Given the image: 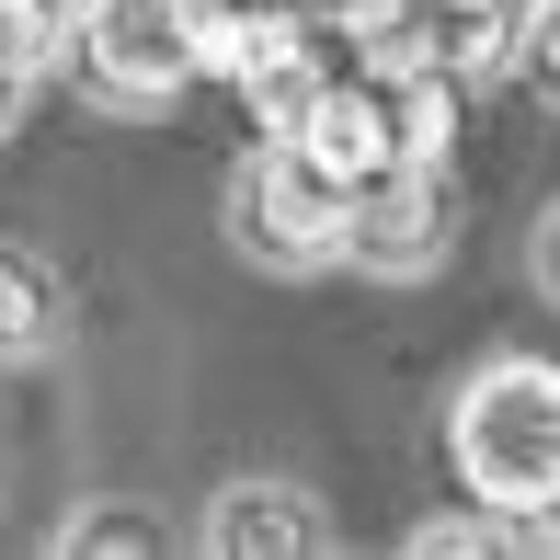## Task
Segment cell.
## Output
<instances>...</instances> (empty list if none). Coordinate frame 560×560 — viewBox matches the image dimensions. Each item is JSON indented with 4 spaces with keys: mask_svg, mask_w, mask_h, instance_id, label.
I'll list each match as a JSON object with an SVG mask.
<instances>
[{
    "mask_svg": "<svg viewBox=\"0 0 560 560\" xmlns=\"http://www.w3.org/2000/svg\"><path fill=\"white\" fill-rule=\"evenodd\" d=\"M12 138H23V81L0 69V149H12Z\"/></svg>",
    "mask_w": 560,
    "mask_h": 560,
    "instance_id": "cell-14",
    "label": "cell"
},
{
    "mask_svg": "<svg viewBox=\"0 0 560 560\" xmlns=\"http://www.w3.org/2000/svg\"><path fill=\"white\" fill-rule=\"evenodd\" d=\"M58 46H69V0H0V69L23 92L58 69Z\"/></svg>",
    "mask_w": 560,
    "mask_h": 560,
    "instance_id": "cell-9",
    "label": "cell"
},
{
    "mask_svg": "<svg viewBox=\"0 0 560 560\" xmlns=\"http://www.w3.org/2000/svg\"><path fill=\"white\" fill-rule=\"evenodd\" d=\"M58 69L104 115H161L207 81V12L195 0H69Z\"/></svg>",
    "mask_w": 560,
    "mask_h": 560,
    "instance_id": "cell-2",
    "label": "cell"
},
{
    "mask_svg": "<svg viewBox=\"0 0 560 560\" xmlns=\"http://www.w3.org/2000/svg\"><path fill=\"white\" fill-rule=\"evenodd\" d=\"M207 69H229L252 138H298V126L320 115V92H332V46H320L310 12H264V23L207 35Z\"/></svg>",
    "mask_w": 560,
    "mask_h": 560,
    "instance_id": "cell-4",
    "label": "cell"
},
{
    "mask_svg": "<svg viewBox=\"0 0 560 560\" xmlns=\"http://www.w3.org/2000/svg\"><path fill=\"white\" fill-rule=\"evenodd\" d=\"M58 560H161L172 549V526L161 515H138V503H81V515L46 538Z\"/></svg>",
    "mask_w": 560,
    "mask_h": 560,
    "instance_id": "cell-8",
    "label": "cell"
},
{
    "mask_svg": "<svg viewBox=\"0 0 560 560\" xmlns=\"http://www.w3.org/2000/svg\"><path fill=\"white\" fill-rule=\"evenodd\" d=\"M457 252V195L446 161H400L377 184H354V229H343V264L354 275H389V287H423Z\"/></svg>",
    "mask_w": 560,
    "mask_h": 560,
    "instance_id": "cell-5",
    "label": "cell"
},
{
    "mask_svg": "<svg viewBox=\"0 0 560 560\" xmlns=\"http://www.w3.org/2000/svg\"><path fill=\"white\" fill-rule=\"evenodd\" d=\"M538 298H549V310H560V207L538 218Z\"/></svg>",
    "mask_w": 560,
    "mask_h": 560,
    "instance_id": "cell-13",
    "label": "cell"
},
{
    "mask_svg": "<svg viewBox=\"0 0 560 560\" xmlns=\"http://www.w3.org/2000/svg\"><path fill=\"white\" fill-rule=\"evenodd\" d=\"M400 549L412 560H480V549H526V526H503V515H423Z\"/></svg>",
    "mask_w": 560,
    "mask_h": 560,
    "instance_id": "cell-10",
    "label": "cell"
},
{
    "mask_svg": "<svg viewBox=\"0 0 560 560\" xmlns=\"http://www.w3.org/2000/svg\"><path fill=\"white\" fill-rule=\"evenodd\" d=\"M538 549H560V515H549V538H538Z\"/></svg>",
    "mask_w": 560,
    "mask_h": 560,
    "instance_id": "cell-15",
    "label": "cell"
},
{
    "mask_svg": "<svg viewBox=\"0 0 560 560\" xmlns=\"http://www.w3.org/2000/svg\"><path fill=\"white\" fill-rule=\"evenodd\" d=\"M195 549L207 560H320L332 549V515H320L310 480H229L195 515Z\"/></svg>",
    "mask_w": 560,
    "mask_h": 560,
    "instance_id": "cell-6",
    "label": "cell"
},
{
    "mask_svg": "<svg viewBox=\"0 0 560 560\" xmlns=\"http://www.w3.org/2000/svg\"><path fill=\"white\" fill-rule=\"evenodd\" d=\"M229 252L264 275H320L343 264V229H354V184L343 172H320L298 138H264L241 149V172H229Z\"/></svg>",
    "mask_w": 560,
    "mask_h": 560,
    "instance_id": "cell-3",
    "label": "cell"
},
{
    "mask_svg": "<svg viewBox=\"0 0 560 560\" xmlns=\"http://www.w3.org/2000/svg\"><path fill=\"white\" fill-rule=\"evenodd\" d=\"M69 343V275L35 241H0V366H35Z\"/></svg>",
    "mask_w": 560,
    "mask_h": 560,
    "instance_id": "cell-7",
    "label": "cell"
},
{
    "mask_svg": "<svg viewBox=\"0 0 560 560\" xmlns=\"http://www.w3.org/2000/svg\"><path fill=\"white\" fill-rule=\"evenodd\" d=\"M207 12V35H229V23H264V12H298V0H195Z\"/></svg>",
    "mask_w": 560,
    "mask_h": 560,
    "instance_id": "cell-12",
    "label": "cell"
},
{
    "mask_svg": "<svg viewBox=\"0 0 560 560\" xmlns=\"http://www.w3.org/2000/svg\"><path fill=\"white\" fill-rule=\"evenodd\" d=\"M446 469L480 515L526 526V549L560 515V354H492L446 400Z\"/></svg>",
    "mask_w": 560,
    "mask_h": 560,
    "instance_id": "cell-1",
    "label": "cell"
},
{
    "mask_svg": "<svg viewBox=\"0 0 560 560\" xmlns=\"http://www.w3.org/2000/svg\"><path fill=\"white\" fill-rule=\"evenodd\" d=\"M515 69L538 81V104H560V0H526L515 12Z\"/></svg>",
    "mask_w": 560,
    "mask_h": 560,
    "instance_id": "cell-11",
    "label": "cell"
}]
</instances>
